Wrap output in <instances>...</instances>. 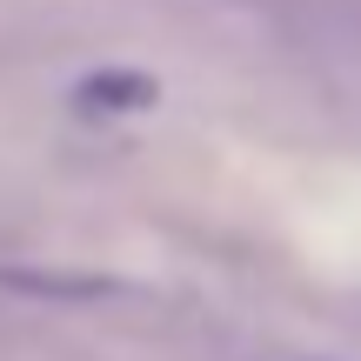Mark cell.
Returning a JSON list of instances; mask_svg holds the SVG:
<instances>
[{"instance_id":"1","label":"cell","mask_w":361,"mask_h":361,"mask_svg":"<svg viewBox=\"0 0 361 361\" xmlns=\"http://www.w3.org/2000/svg\"><path fill=\"white\" fill-rule=\"evenodd\" d=\"M80 107H101V114H121V107H147L154 101V80L147 74H87L74 87Z\"/></svg>"}]
</instances>
